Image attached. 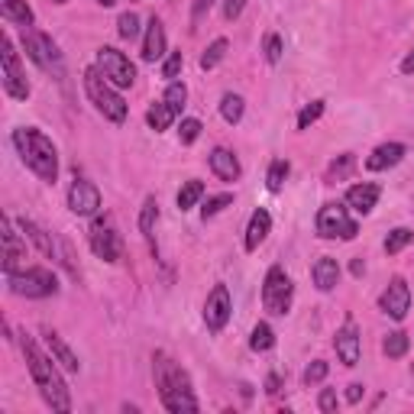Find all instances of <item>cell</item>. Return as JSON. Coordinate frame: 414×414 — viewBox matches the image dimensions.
I'll return each instance as SVG.
<instances>
[{"label": "cell", "mask_w": 414, "mask_h": 414, "mask_svg": "<svg viewBox=\"0 0 414 414\" xmlns=\"http://www.w3.org/2000/svg\"><path fill=\"white\" fill-rule=\"evenodd\" d=\"M20 346H23V356H26V366H30L32 382L39 385L45 404H49L52 411H62V414L72 411V395H68V385H65V379L59 375V369H55V360H49V356L36 346V340L26 337V333H20Z\"/></svg>", "instance_id": "cell-1"}, {"label": "cell", "mask_w": 414, "mask_h": 414, "mask_svg": "<svg viewBox=\"0 0 414 414\" xmlns=\"http://www.w3.org/2000/svg\"><path fill=\"white\" fill-rule=\"evenodd\" d=\"M152 372H156V389H159V398L165 404V411L181 414V411H198L201 408L192 392L188 372L181 369L175 360H169L165 353H156L152 356Z\"/></svg>", "instance_id": "cell-2"}, {"label": "cell", "mask_w": 414, "mask_h": 414, "mask_svg": "<svg viewBox=\"0 0 414 414\" xmlns=\"http://www.w3.org/2000/svg\"><path fill=\"white\" fill-rule=\"evenodd\" d=\"M13 146L20 152V159L43 181L52 185L59 178V152H55L52 139L45 136V133H39V130H32V127H20L13 133Z\"/></svg>", "instance_id": "cell-3"}, {"label": "cell", "mask_w": 414, "mask_h": 414, "mask_svg": "<svg viewBox=\"0 0 414 414\" xmlns=\"http://www.w3.org/2000/svg\"><path fill=\"white\" fill-rule=\"evenodd\" d=\"M85 91H87V97H91V104H94L110 123H123V120H127V104H123V97L110 87V81L104 78L101 68H87L85 72Z\"/></svg>", "instance_id": "cell-4"}, {"label": "cell", "mask_w": 414, "mask_h": 414, "mask_svg": "<svg viewBox=\"0 0 414 414\" xmlns=\"http://www.w3.org/2000/svg\"><path fill=\"white\" fill-rule=\"evenodd\" d=\"M7 285L20 298H49L59 291V278L49 269H23V272L7 276Z\"/></svg>", "instance_id": "cell-5"}, {"label": "cell", "mask_w": 414, "mask_h": 414, "mask_svg": "<svg viewBox=\"0 0 414 414\" xmlns=\"http://www.w3.org/2000/svg\"><path fill=\"white\" fill-rule=\"evenodd\" d=\"M291 295H295V285L282 266H272L266 272V282H262V304H266L269 314H288L291 308Z\"/></svg>", "instance_id": "cell-6"}, {"label": "cell", "mask_w": 414, "mask_h": 414, "mask_svg": "<svg viewBox=\"0 0 414 414\" xmlns=\"http://www.w3.org/2000/svg\"><path fill=\"white\" fill-rule=\"evenodd\" d=\"M360 234V227H356V220H353L350 214H346V207L343 204H324L318 214V236H324V240H353V236Z\"/></svg>", "instance_id": "cell-7"}, {"label": "cell", "mask_w": 414, "mask_h": 414, "mask_svg": "<svg viewBox=\"0 0 414 414\" xmlns=\"http://www.w3.org/2000/svg\"><path fill=\"white\" fill-rule=\"evenodd\" d=\"M97 68L104 72V78L114 87H130L133 81H136V68H133V62H130L120 49H110V45L97 49Z\"/></svg>", "instance_id": "cell-8"}, {"label": "cell", "mask_w": 414, "mask_h": 414, "mask_svg": "<svg viewBox=\"0 0 414 414\" xmlns=\"http://www.w3.org/2000/svg\"><path fill=\"white\" fill-rule=\"evenodd\" d=\"M3 91L13 97V101H26L30 97V81H26V72H23V62L17 49H13V39L3 36Z\"/></svg>", "instance_id": "cell-9"}, {"label": "cell", "mask_w": 414, "mask_h": 414, "mask_svg": "<svg viewBox=\"0 0 414 414\" xmlns=\"http://www.w3.org/2000/svg\"><path fill=\"white\" fill-rule=\"evenodd\" d=\"M91 249H94V256L104 259V262H117L120 259V234L107 214L97 217L94 227H91Z\"/></svg>", "instance_id": "cell-10"}, {"label": "cell", "mask_w": 414, "mask_h": 414, "mask_svg": "<svg viewBox=\"0 0 414 414\" xmlns=\"http://www.w3.org/2000/svg\"><path fill=\"white\" fill-rule=\"evenodd\" d=\"M23 45H26V55L39 68H55L62 74V55L55 49V43L45 36V32H32V30H23Z\"/></svg>", "instance_id": "cell-11"}, {"label": "cell", "mask_w": 414, "mask_h": 414, "mask_svg": "<svg viewBox=\"0 0 414 414\" xmlns=\"http://www.w3.org/2000/svg\"><path fill=\"white\" fill-rule=\"evenodd\" d=\"M230 311H234V304H230L227 285H214V291L204 301V324H207V330L220 333L227 327V320H230Z\"/></svg>", "instance_id": "cell-12"}, {"label": "cell", "mask_w": 414, "mask_h": 414, "mask_svg": "<svg viewBox=\"0 0 414 414\" xmlns=\"http://www.w3.org/2000/svg\"><path fill=\"white\" fill-rule=\"evenodd\" d=\"M379 308L392 320H404V314L411 311V288H408L404 278H392V282H389V288H385L382 298H379Z\"/></svg>", "instance_id": "cell-13"}, {"label": "cell", "mask_w": 414, "mask_h": 414, "mask_svg": "<svg viewBox=\"0 0 414 414\" xmlns=\"http://www.w3.org/2000/svg\"><path fill=\"white\" fill-rule=\"evenodd\" d=\"M68 207L78 217H91V214L101 211V192L87 178H74L72 188H68Z\"/></svg>", "instance_id": "cell-14"}, {"label": "cell", "mask_w": 414, "mask_h": 414, "mask_svg": "<svg viewBox=\"0 0 414 414\" xmlns=\"http://www.w3.org/2000/svg\"><path fill=\"white\" fill-rule=\"evenodd\" d=\"M23 262H26V243L20 240V234H13L10 217H3V276L20 272Z\"/></svg>", "instance_id": "cell-15"}, {"label": "cell", "mask_w": 414, "mask_h": 414, "mask_svg": "<svg viewBox=\"0 0 414 414\" xmlns=\"http://www.w3.org/2000/svg\"><path fill=\"white\" fill-rule=\"evenodd\" d=\"M333 346H337V356H340L343 366H356L360 362V330L353 320H346L340 330H337V337H333Z\"/></svg>", "instance_id": "cell-16"}, {"label": "cell", "mask_w": 414, "mask_h": 414, "mask_svg": "<svg viewBox=\"0 0 414 414\" xmlns=\"http://www.w3.org/2000/svg\"><path fill=\"white\" fill-rule=\"evenodd\" d=\"M379 194H382V188H379V185L362 181V185H353L350 192H346V204H350L356 214H369L372 207H375V201H379Z\"/></svg>", "instance_id": "cell-17"}, {"label": "cell", "mask_w": 414, "mask_h": 414, "mask_svg": "<svg viewBox=\"0 0 414 414\" xmlns=\"http://www.w3.org/2000/svg\"><path fill=\"white\" fill-rule=\"evenodd\" d=\"M211 172H214V175H217L220 181H236L243 169H240V159H236L230 149L217 146V149L211 152Z\"/></svg>", "instance_id": "cell-18"}, {"label": "cell", "mask_w": 414, "mask_h": 414, "mask_svg": "<svg viewBox=\"0 0 414 414\" xmlns=\"http://www.w3.org/2000/svg\"><path fill=\"white\" fill-rule=\"evenodd\" d=\"M165 52V26L156 17L146 26V39H143V62H159Z\"/></svg>", "instance_id": "cell-19"}, {"label": "cell", "mask_w": 414, "mask_h": 414, "mask_svg": "<svg viewBox=\"0 0 414 414\" xmlns=\"http://www.w3.org/2000/svg\"><path fill=\"white\" fill-rule=\"evenodd\" d=\"M402 159H404L402 143H385V146H379L369 159H366V169L369 172H385V169H392V165H398Z\"/></svg>", "instance_id": "cell-20"}, {"label": "cell", "mask_w": 414, "mask_h": 414, "mask_svg": "<svg viewBox=\"0 0 414 414\" xmlns=\"http://www.w3.org/2000/svg\"><path fill=\"white\" fill-rule=\"evenodd\" d=\"M311 278H314V285L320 291H333L337 282H340V266H337V259H330V256H320L314 269H311Z\"/></svg>", "instance_id": "cell-21"}, {"label": "cell", "mask_w": 414, "mask_h": 414, "mask_svg": "<svg viewBox=\"0 0 414 414\" xmlns=\"http://www.w3.org/2000/svg\"><path fill=\"white\" fill-rule=\"evenodd\" d=\"M269 230H272V217H269V211H262V207H259V211L249 217V227H246V249H249V253H256V249H259V243L269 236Z\"/></svg>", "instance_id": "cell-22"}, {"label": "cell", "mask_w": 414, "mask_h": 414, "mask_svg": "<svg viewBox=\"0 0 414 414\" xmlns=\"http://www.w3.org/2000/svg\"><path fill=\"white\" fill-rule=\"evenodd\" d=\"M43 337H45V343H49V350H52L55 362H62V369H68V372H78V369H81L78 356H74V353L68 350V346H65L62 337H59L55 330H43Z\"/></svg>", "instance_id": "cell-23"}, {"label": "cell", "mask_w": 414, "mask_h": 414, "mask_svg": "<svg viewBox=\"0 0 414 414\" xmlns=\"http://www.w3.org/2000/svg\"><path fill=\"white\" fill-rule=\"evenodd\" d=\"M0 13H3V20L17 23L23 30H30L32 26V10L26 0H0Z\"/></svg>", "instance_id": "cell-24"}, {"label": "cell", "mask_w": 414, "mask_h": 414, "mask_svg": "<svg viewBox=\"0 0 414 414\" xmlns=\"http://www.w3.org/2000/svg\"><path fill=\"white\" fill-rule=\"evenodd\" d=\"M20 227H23V234H26V236L32 240V243L39 246V253L49 256V259H55V243H52V236L45 234V230L39 227V223H32V220H26V217H23Z\"/></svg>", "instance_id": "cell-25"}, {"label": "cell", "mask_w": 414, "mask_h": 414, "mask_svg": "<svg viewBox=\"0 0 414 414\" xmlns=\"http://www.w3.org/2000/svg\"><path fill=\"white\" fill-rule=\"evenodd\" d=\"M178 117L175 110H172L165 101H159V104H152L149 107V114H146V120H149V127L156 130V133H162V130H169L172 127V120Z\"/></svg>", "instance_id": "cell-26"}, {"label": "cell", "mask_w": 414, "mask_h": 414, "mask_svg": "<svg viewBox=\"0 0 414 414\" xmlns=\"http://www.w3.org/2000/svg\"><path fill=\"white\" fill-rule=\"evenodd\" d=\"M201 194H204V181H198V178L185 181L178 192V211H192L194 204L201 201Z\"/></svg>", "instance_id": "cell-27"}, {"label": "cell", "mask_w": 414, "mask_h": 414, "mask_svg": "<svg viewBox=\"0 0 414 414\" xmlns=\"http://www.w3.org/2000/svg\"><path fill=\"white\" fill-rule=\"evenodd\" d=\"M408 346H411L408 333H404V330H395V333H389V337H385L382 353L389 356V360H402L404 353H408Z\"/></svg>", "instance_id": "cell-28"}, {"label": "cell", "mask_w": 414, "mask_h": 414, "mask_svg": "<svg viewBox=\"0 0 414 414\" xmlns=\"http://www.w3.org/2000/svg\"><path fill=\"white\" fill-rule=\"evenodd\" d=\"M156 220H159V204H156V198H146V204H143V214H139V230H143V236H146L149 243H152Z\"/></svg>", "instance_id": "cell-29"}, {"label": "cell", "mask_w": 414, "mask_h": 414, "mask_svg": "<svg viewBox=\"0 0 414 414\" xmlns=\"http://www.w3.org/2000/svg\"><path fill=\"white\" fill-rule=\"evenodd\" d=\"M356 169V159H353L350 152H343V156H337V159L330 162V169H327V181L333 185V181H343V178H350V172Z\"/></svg>", "instance_id": "cell-30"}, {"label": "cell", "mask_w": 414, "mask_h": 414, "mask_svg": "<svg viewBox=\"0 0 414 414\" xmlns=\"http://www.w3.org/2000/svg\"><path fill=\"white\" fill-rule=\"evenodd\" d=\"M249 346H253L256 353H266L276 346V330L269 327V324H256L253 327V337H249Z\"/></svg>", "instance_id": "cell-31"}, {"label": "cell", "mask_w": 414, "mask_h": 414, "mask_svg": "<svg viewBox=\"0 0 414 414\" xmlns=\"http://www.w3.org/2000/svg\"><path fill=\"white\" fill-rule=\"evenodd\" d=\"M220 114H223V120H227L230 127L240 123V120H243V97H240V94H223Z\"/></svg>", "instance_id": "cell-32"}, {"label": "cell", "mask_w": 414, "mask_h": 414, "mask_svg": "<svg viewBox=\"0 0 414 414\" xmlns=\"http://www.w3.org/2000/svg\"><path fill=\"white\" fill-rule=\"evenodd\" d=\"M227 49H230V45H227V39H214V43L207 45V52L201 55V68H204V72H211V68H217V65L223 62V55H227Z\"/></svg>", "instance_id": "cell-33"}, {"label": "cell", "mask_w": 414, "mask_h": 414, "mask_svg": "<svg viewBox=\"0 0 414 414\" xmlns=\"http://www.w3.org/2000/svg\"><path fill=\"white\" fill-rule=\"evenodd\" d=\"M288 165L285 159H276L272 165H269V175H266V185H269V192H282L285 188V178H288Z\"/></svg>", "instance_id": "cell-34"}, {"label": "cell", "mask_w": 414, "mask_h": 414, "mask_svg": "<svg viewBox=\"0 0 414 414\" xmlns=\"http://www.w3.org/2000/svg\"><path fill=\"white\" fill-rule=\"evenodd\" d=\"M414 240V230H408V227H398V230H392V234L385 236V253L395 256V253H402L404 246Z\"/></svg>", "instance_id": "cell-35"}, {"label": "cell", "mask_w": 414, "mask_h": 414, "mask_svg": "<svg viewBox=\"0 0 414 414\" xmlns=\"http://www.w3.org/2000/svg\"><path fill=\"white\" fill-rule=\"evenodd\" d=\"M165 104L175 110V114H181V107H185V101H188V87L181 85V81H172L169 91H165V97H162Z\"/></svg>", "instance_id": "cell-36"}, {"label": "cell", "mask_w": 414, "mask_h": 414, "mask_svg": "<svg viewBox=\"0 0 414 414\" xmlns=\"http://www.w3.org/2000/svg\"><path fill=\"white\" fill-rule=\"evenodd\" d=\"M117 32H120V39H136L139 36V17L136 13H120Z\"/></svg>", "instance_id": "cell-37"}, {"label": "cell", "mask_w": 414, "mask_h": 414, "mask_svg": "<svg viewBox=\"0 0 414 414\" xmlns=\"http://www.w3.org/2000/svg\"><path fill=\"white\" fill-rule=\"evenodd\" d=\"M320 114H324V101H314V104H308L301 114H298V130H308L314 120H320Z\"/></svg>", "instance_id": "cell-38"}, {"label": "cell", "mask_w": 414, "mask_h": 414, "mask_svg": "<svg viewBox=\"0 0 414 414\" xmlns=\"http://www.w3.org/2000/svg\"><path fill=\"white\" fill-rule=\"evenodd\" d=\"M234 204V198L230 194H217V198H207V204L201 207V217L207 220V217H217V214L223 211V207H230Z\"/></svg>", "instance_id": "cell-39"}, {"label": "cell", "mask_w": 414, "mask_h": 414, "mask_svg": "<svg viewBox=\"0 0 414 414\" xmlns=\"http://www.w3.org/2000/svg\"><path fill=\"white\" fill-rule=\"evenodd\" d=\"M327 372H330V366L324 360H314L308 366V369H304V385H318V382H324V379H327Z\"/></svg>", "instance_id": "cell-40"}, {"label": "cell", "mask_w": 414, "mask_h": 414, "mask_svg": "<svg viewBox=\"0 0 414 414\" xmlns=\"http://www.w3.org/2000/svg\"><path fill=\"white\" fill-rule=\"evenodd\" d=\"M201 120H194V117H188V120H181V130H178V136H181V143L185 146H192L194 139L201 136Z\"/></svg>", "instance_id": "cell-41"}, {"label": "cell", "mask_w": 414, "mask_h": 414, "mask_svg": "<svg viewBox=\"0 0 414 414\" xmlns=\"http://www.w3.org/2000/svg\"><path fill=\"white\" fill-rule=\"evenodd\" d=\"M262 52H266V62H269V65H278V62H282V39H278L276 32H269V36H266V45H262Z\"/></svg>", "instance_id": "cell-42"}, {"label": "cell", "mask_w": 414, "mask_h": 414, "mask_svg": "<svg viewBox=\"0 0 414 414\" xmlns=\"http://www.w3.org/2000/svg\"><path fill=\"white\" fill-rule=\"evenodd\" d=\"M181 65H185V55L181 52H172L169 59H165V65H162V78H169V81H175L181 72Z\"/></svg>", "instance_id": "cell-43"}, {"label": "cell", "mask_w": 414, "mask_h": 414, "mask_svg": "<svg viewBox=\"0 0 414 414\" xmlns=\"http://www.w3.org/2000/svg\"><path fill=\"white\" fill-rule=\"evenodd\" d=\"M318 408L324 414L337 411V392H333V389H324V392H320V398H318Z\"/></svg>", "instance_id": "cell-44"}, {"label": "cell", "mask_w": 414, "mask_h": 414, "mask_svg": "<svg viewBox=\"0 0 414 414\" xmlns=\"http://www.w3.org/2000/svg\"><path fill=\"white\" fill-rule=\"evenodd\" d=\"M243 7H246V0H223V17L234 23L240 13H243Z\"/></svg>", "instance_id": "cell-45"}, {"label": "cell", "mask_w": 414, "mask_h": 414, "mask_svg": "<svg viewBox=\"0 0 414 414\" xmlns=\"http://www.w3.org/2000/svg\"><path fill=\"white\" fill-rule=\"evenodd\" d=\"M211 7H214V0H194V13H192V23H194V26L204 20V13H211Z\"/></svg>", "instance_id": "cell-46"}, {"label": "cell", "mask_w": 414, "mask_h": 414, "mask_svg": "<svg viewBox=\"0 0 414 414\" xmlns=\"http://www.w3.org/2000/svg\"><path fill=\"white\" fill-rule=\"evenodd\" d=\"M362 392H366V385H360V382H353V385H346V402L350 404H356L362 398Z\"/></svg>", "instance_id": "cell-47"}, {"label": "cell", "mask_w": 414, "mask_h": 414, "mask_svg": "<svg viewBox=\"0 0 414 414\" xmlns=\"http://www.w3.org/2000/svg\"><path fill=\"white\" fill-rule=\"evenodd\" d=\"M278 385H282V379H278L276 372H272V375L266 379V392H269V395H278Z\"/></svg>", "instance_id": "cell-48"}, {"label": "cell", "mask_w": 414, "mask_h": 414, "mask_svg": "<svg viewBox=\"0 0 414 414\" xmlns=\"http://www.w3.org/2000/svg\"><path fill=\"white\" fill-rule=\"evenodd\" d=\"M350 272H353V276H356V278H360L362 272H366V262H362V259H353V266H350Z\"/></svg>", "instance_id": "cell-49"}, {"label": "cell", "mask_w": 414, "mask_h": 414, "mask_svg": "<svg viewBox=\"0 0 414 414\" xmlns=\"http://www.w3.org/2000/svg\"><path fill=\"white\" fill-rule=\"evenodd\" d=\"M402 72H404V74H414V52H411V55H408V59H404V62H402Z\"/></svg>", "instance_id": "cell-50"}, {"label": "cell", "mask_w": 414, "mask_h": 414, "mask_svg": "<svg viewBox=\"0 0 414 414\" xmlns=\"http://www.w3.org/2000/svg\"><path fill=\"white\" fill-rule=\"evenodd\" d=\"M97 3H101V7H114L117 0H97Z\"/></svg>", "instance_id": "cell-51"}, {"label": "cell", "mask_w": 414, "mask_h": 414, "mask_svg": "<svg viewBox=\"0 0 414 414\" xmlns=\"http://www.w3.org/2000/svg\"><path fill=\"white\" fill-rule=\"evenodd\" d=\"M55 3H68V0H55Z\"/></svg>", "instance_id": "cell-52"}]
</instances>
